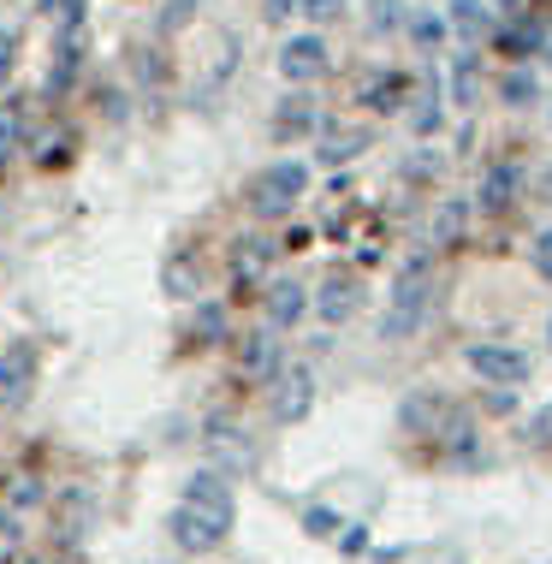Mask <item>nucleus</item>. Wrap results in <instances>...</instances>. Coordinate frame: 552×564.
<instances>
[{
    "label": "nucleus",
    "mask_w": 552,
    "mask_h": 564,
    "mask_svg": "<svg viewBox=\"0 0 552 564\" xmlns=\"http://www.w3.org/2000/svg\"><path fill=\"white\" fill-rule=\"evenodd\" d=\"M494 7H505V12H517V7H523V0H494Z\"/></svg>",
    "instance_id": "37"
},
{
    "label": "nucleus",
    "mask_w": 552,
    "mask_h": 564,
    "mask_svg": "<svg viewBox=\"0 0 552 564\" xmlns=\"http://www.w3.org/2000/svg\"><path fill=\"white\" fill-rule=\"evenodd\" d=\"M19 553V517H0V564Z\"/></svg>",
    "instance_id": "29"
},
{
    "label": "nucleus",
    "mask_w": 552,
    "mask_h": 564,
    "mask_svg": "<svg viewBox=\"0 0 552 564\" xmlns=\"http://www.w3.org/2000/svg\"><path fill=\"white\" fill-rule=\"evenodd\" d=\"M357 303H362V285L350 280V273H333V280L315 292V315L339 327V322H350V315H357Z\"/></svg>",
    "instance_id": "9"
},
{
    "label": "nucleus",
    "mask_w": 552,
    "mask_h": 564,
    "mask_svg": "<svg viewBox=\"0 0 552 564\" xmlns=\"http://www.w3.org/2000/svg\"><path fill=\"white\" fill-rule=\"evenodd\" d=\"M362 149H368V137H362L357 126H345V131H327V137H321V143H315V161H321V166H345V161H357Z\"/></svg>",
    "instance_id": "12"
},
{
    "label": "nucleus",
    "mask_w": 552,
    "mask_h": 564,
    "mask_svg": "<svg viewBox=\"0 0 552 564\" xmlns=\"http://www.w3.org/2000/svg\"><path fill=\"white\" fill-rule=\"evenodd\" d=\"M398 24V0H375V30H387Z\"/></svg>",
    "instance_id": "33"
},
{
    "label": "nucleus",
    "mask_w": 552,
    "mask_h": 564,
    "mask_svg": "<svg viewBox=\"0 0 552 564\" xmlns=\"http://www.w3.org/2000/svg\"><path fill=\"white\" fill-rule=\"evenodd\" d=\"M19 137H24V101L12 96V101H0V155L19 149Z\"/></svg>",
    "instance_id": "19"
},
{
    "label": "nucleus",
    "mask_w": 552,
    "mask_h": 564,
    "mask_svg": "<svg viewBox=\"0 0 552 564\" xmlns=\"http://www.w3.org/2000/svg\"><path fill=\"white\" fill-rule=\"evenodd\" d=\"M499 96H505V108H529V101L541 96V84H534V72H505Z\"/></svg>",
    "instance_id": "18"
},
{
    "label": "nucleus",
    "mask_w": 552,
    "mask_h": 564,
    "mask_svg": "<svg viewBox=\"0 0 552 564\" xmlns=\"http://www.w3.org/2000/svg\"><path fill=\"white\" fill-rule=\"evenodd\" d=\"M161 285H166V297H191V292H196V268H191V262H184V256H178V262H166Z\"/></svg>",
    "instance_id": "22"
},
{
    "label": "nucleus",
    "mask_w": 552,
    "mask_h": 564,
    "mask_svg": "<svg viewBox=\"0 0 552 564\" xmlns=\"http://www.w3.org/2000/svg\"><path fill=\"white\" fill-rule=\"evenodd\" d=\"M446 422H452V404L440 392H416V399L398 404V429L404 434H446Z\"/></svg>",
    "instance_id": "8"
},
{
    "label": "nucleus",
    "mask_w": 552,
    "mask_h": 564,
    "mask_svg": "<svg viewBox=\"0 0 552 564\" xmlns=\"http://www.w3.org/2000/svg\"><path fill=\"white\" fill-rule=\"evenodd\" d=\"M422 310H427V262H410L398 273V292H392L387 322H380V339H410L422 327Z\"/></svg>",
    "instance_id": "2"
},
{
    "label": "nucleus",
    "mask_w": 552,
    "mask_h": 564,
    "mask_svg": "<svg viewBox=\"0 0 552 564\" xmlns=\"http://www.w3.org/2000/svg\"><path fill=\"white\" fill-rule=\"evenodd\" d=\"M285 362H280V339H268V333H256V339H243V375L250 380H273Z\"/></svg>",
    "instance_id": "13"
},
{
    "label": "nucleus",
    "mask_w": 552,
    "mask_h": 564,
    "mask_svg": "<svg viewBox=\"0 0 552 564\" xmlns=\"http://www.w3.org/2000/svg\"><path fill=\"white\" fill-rule=\"evenodd\" d=\"M191 19H196V0H166V7H161V30H166V36H173V30H184Z\"/></svg>",
    "instance_id": "26"
},
{
    "label": "nucleus",
    "mask_w": 552,
    "mask_h": 564,
    "mask_svg": "<svg viewBox=\"0 0 552 564\" xmlns=\"http://www.w3.org/2000/svg\"><path fill=\"white\" fill-rule=\"evenodd\" d=\"M517 185H523V173H517V166H494V173L481 178V208H511L517 203Z\"/></svg>",
    "instance_id": "15"
},
{
    "label": "nucleus",
    "mask_w": 552,
    "mask_h": 564,
    "mask_svg": "<svg viewBox=\"0 0 552 564\" xmlns=\"http://www.w3.org/2000/svg\"><path fill=\"white\" fill-rule=\"evenodd\" d=\"M30 380H36V350L19 339V345H7V357H0V410H19L30 399Z\"/></svg>",
    "instance_id": "6"
},
{
    "label": "nucleus",
    "mask_w": 552,
    "mask_h": 564,
    "mask_svg": "<svg viewBox=\"0 0 552 564\" xmlns=\"http://www.w3.org/2000/svg\"><path fill=\"white\" fill-rule=\"evenodd\" d=\"M303 185H310V166H297V161H273L262 178H256V191H250V208L262 220H280L291 215V203L303 196Z\"/></svg>",
    "instance_id": "3"
},
{
    "label": "nucleus",
    "mask_w": 552,
    "mask_h": 564,
    "mask_svg": "<svg viewBox=\"0 0 552 564\" xmlns=\"http://www.w3.org/2000/svg\"><path fill=\"white\" fill-rule=\"evenodd\" d=\"M303 310H310V292L297 280H273L268 285V327H297Z\"/></svg>",
    "instance_id": "11"
},
{
    "label": "nucleus",
    "mask_w": 552,
    "mask_h": 564,
    "mask_svg": "<svg viewBox=\"0 0 552 564\" xmlns=\"http://www.w3.org/2000/svg\"><path fill=\"white\" fill-rule=\"evenodd\" d=\"M42 19H54V24L78 30V19H84V0H42Z\"/></svg>",
    "instance_id": "25"
},
{
    "label": "nucleus",
    "mask_w": 552,
    "mask_h": 564,
    "mask_svg": "<svg viewBox=\"0 0 552 564\" xmlns=\"http://www.w3.org/2000/svg\"><path fill=\"white\" fill-rule=\"evenodd\" d=\"M546 191H552V173H546Z\"/></svg>",
    "instance_id": "39"
},
{
    "label": "nucleus",
    "mask_w": 552,
    "mask_h": 564,
    "mask_svg": "<svg viewBox=\"0 0 552 564\" xmlns=\"http://www.w3.org/2000/svg\"><path fill=\"white\" fill-rule=\"evenodd\" d=\"M529 262H534V273H541V280H552V232H534Z\"/></svg>",
    "instance_id": "28"
},
{
    "label": "nucleus",
    "mask_w": 552,
    "mask_h": 564,
    "mask_svg": "<svg viewBox=\"0 0 552 564\" xmlns=\"http://www.w3.org/2000/svg\"><path fill=\"white\" fill-rule=\"evenodd\" d=\"M541 54H546V59H552V30H546V42H541Z\"/></svg>",
    "instance_id": "38"
},
{
    "label": "nucleus",
    "mask_w": 552,
    "mask_h": 564,
    "mask_svg": "<svg viewBox=\"0 0 552 564\" xmlns=\"http://www.w3.org/2000/svg\"><path fill=\"white\" fill-rule=\"evenodd\" d=\"M232 487H226V476H214V469H203V476L184 481V506L166 517V529H173V546L178 553H214V546L226 541V529H232Z\"/></svg>",
    "instance_id": "1"
},
{
    "label": "nucleus",
    "mask_w": 552,
    "mask_h": 564,
    "mask_svg": "<svg viewBox=\"0 0 552 564\" xmlns=\"http://www.w3.org/2000/svg\"><path fill=\"white\" fill-rule=\"evenodd\" d=\"M303 529H310V535L315 541H339V511H327V506H310V511H303Z\"/></svg>",
    "instance_id": "21"
},
{
    "label": "nucleus",
    "mask_w": 552,
    "mask_h": 564,
    "mask_svg": "<svg viewBox=\"0 0 552 564\" xmlns=\"http://www.w3.org/2000/svg\"><path fill=\"white\" fill-rule=\"evenodd\" d=\"M310 410H315V375L303 369V362H285V369L268 380V416L280 422V429H291V422H303Z\"/></svg>",
    "instance_id": "4"
},
{
    "label": "nucleus",
    "mask_w": 552,
    "mask_h": 564,
    "mask_svg": "<svg viewBox=\"0 0 552 564\" xmlns=\"http://www.w3.org/2000/svg\"><path fill=\"white\" fill-rule=\"evenodd\" d=\"M262 12H268V19H291V12H297V0H268Z\"/></svg>",
    "instance_id": "36"
},
{
    "label": "nucleus",
    "mask_w": 552,
    "mask_h": 564,
    "mask_svg": "<svg viewBox=\"0 0 552 564\" xmlns=\"http://www.w3.org/2000/svg\"><path fill=\"white\" fill-rule=\"evenodd\" d=\"M494 19H487V0H452V36L457 42H481Z\"/></svg>",
    "instance_id": "14"
},
{
    "label": "nucleus",
    "mask_w": 552,
    "mask_h": 564,
    "mask_svg": "<svg viewBox=\"0 0 552 564\" xmlns=\"http://www.w3.org/2000/svg\"><path fill=\"white\" fill-rule=\"evenodd\" d=\"M469 369L487 380V387H523L529 380V357L511 345H469Z\"/></svg>",
    "instance_id": "5"
},
{
    "label": "nucleus",
    "mask_w": 552,
    "mask_h": 564,
    "mask_svg": "<svg viewBox=\"0 0 552 564\" xmlns=\"http://www.w3.org/2000/svg\"><path fill=\"white\" fill-rule=\"evenodd\" d=\"M398 96H404V78H387V72L362 84V101H368L375 113H392V108H398Z\"/></svg>",
    "instance_id": "17"
},
{
    "label": "nucleus",
    "mask_w": 552,
    "mask_h": 564,
    "mask_svg": "<svg viewBox=\"0 0 552 564\" xmlns=\"http://www.w3.org/2000/svg\"><path fill=\"white\" fill-rule=\"evenodd\" d=\"M30 564H36V558H30Z\"/></svg>",
    "instance_id": "40"
},
{
    "label": "nucleus",
    "mask_w": 552,
    "mask_h": 564,
    "mask_svg": "<svg viewBox=\"0 0 552 564\" xmlns=\"http://www.w3.org/2000/svg\"><path fill=\"white\" fill-rule=\"evenodd\" d=\"M362 541H368V529L350 523V535H339V553H362Z\"/></svg>",
    "instance_id": "34"
},
{
    "label": "nucleus",
    "mask_w": 552,
    "mask_h": 564,
    "mask_svg": "<svg viewBox=\"0 0 552 564\" xmlns=\"http://www.w3.org/2000/svg\"><path fill=\"white\" fill-rule=\"evenodd\" d=\"M315 131H321L315 101L310 96H285L280 113H273V137H280V143H297V137H315Z\"/></svg>",
    "instance_id": "10"
},
{
    "label": "nucleus",
    "mask_w": 552,
    "mask_h": 564,
    "mask_svg": "<svg viewBox=\"0 0 552 564\" xmlns=\"http://www.w3.org/2000/svg\"><path fill=\"white\" fill-rule=\"evenodd\" d=\"M12 48H19V42H12V30H0V84H7V72H12Z\"/></svg>",
    "instance_id": "32"
},
{
    "label": "nucleus",
    "mask_w": 552,
    "mask_h": 564,
    "mask_svg": "<svg viewBox=\"0 0 552 564\" xmlns=\"http://www.w3.org/2000/svg\"><path fill=\"white\" fill-rule=\"evenodd\" d=\"M464 220H469V208H464V203H446V208L434 215V243H452L457 232H464Z\"/></svg>",
    "instance_id": "23"
},
{
    "label": "nucleus",
    "mask_w": 552,
    "mask_h": 564,
    "mask_svg": "<svg viewBox=\"0 0 552 564\" xmlns=\"http://www.w3.org/2000/svg\"><path fill=\"white\" fill-rule=\"evenodd\" d=\"M36 499H42L36 481H19V487H12V506H36Z\"/></svg>",
    "instance_id": "35"
},
{
    "label": "nucleus",
    "mask_w": 552,
    "mask_h": 564,
    "mask_svg": "<svg viewBox=\"0 0 552 564\" xmlns=\"http://www.w3.org/2000/svg\"><path fill=\"white\" fill-rule=\"evenodd\" d=\"M529 434H534V446H552V404H541V410H534Z\"/></svg>",
    "instance_id": "30"
},
{
    "label": "nucleus",
    "mask_w": 552,
    "mask_h": 564,
    "mask_svg": "<svg viewBox=\"0 0 552 564\" xmlns=\"http://www.w3.org/2000/svg\"><path fill=\"white\" fill-rule=\"evenodd\" d=\"M404 30L422 42V48H434V42H440V19H427V12H410V19H404Z\"/></svg>",
    "instance_id": "27"
},
{
    "label": "nucleus",
    "mask_w": 552,
    "mask_h": 564,
    "mask_svg": "<svg viewBox=\"0 0 552 564\" xmlns=\"http://www.w3.org/2000/svg\"><path fill=\"white\" fill-rule=\"evenodd\" d=\"M446 89H452L457 108H475V96H481V66H475V54H457V59H452Z\"/></svg>",
    "instance_id": "16"
},
{
    "label": "nucleus",
    "mask_w": 552,
    "mask_h": 564,
    "mask_svg": "<svg viewBox=\"0 0 552 564\" xmlns=\"http://www.w3.org/2000/svg\"><path fill=\"white\" fill-rule=\"evenodd\" d=\"M410 131H416V137H434V131H440V96H434V84L422 89L416 113H410Z\"/></svg>",
    "instance_id": "20"
},
{
    "label": "nucleus",
    "mask_w": 552,
    "mask_h": 564,
    "mask_svg": "<svg viewBox=\"0 0 552 564\" xmlns=\"http://www.w3.org/2000/svg\"><path fill=\"white\" fill-rule=\"evenodd\" d=\"M303 12H310V19H339L345 0H303Z\"/></svg>",
    "instance_id": "31"
},
{
    "label": "nucleus",
    "mask_w": 552,
    "mask_h": 564,
    "mask_svg": "<svg viewBox=\"0 0 552 564\" xmlns=\"http://www.w3.org/2000/svg\"><path fill=\"white\" fill-rule=\"evenodd\" d=\"M220 333H226V310H220V303H203V310H196V339L214 345Z\"/></svg>",
    "instance_id": "24"
},
{
    "label": "nucleus",
    "mask_w": 552,
    "mask_h": 564,
    "mask_svg": "<svg viewBox=\"0 0 552 564\" xmlns=\"http://www.w3.org/2000/svg\"><path fill=\"white\" fill-rule=\"evenodd\" d=\"M280 72H285L291 84L321 78V72H327V42H321L315 30H310V36H291L285 48H280Z\"/></svg>",
    "instance_id": "7"
}]
</instances>
